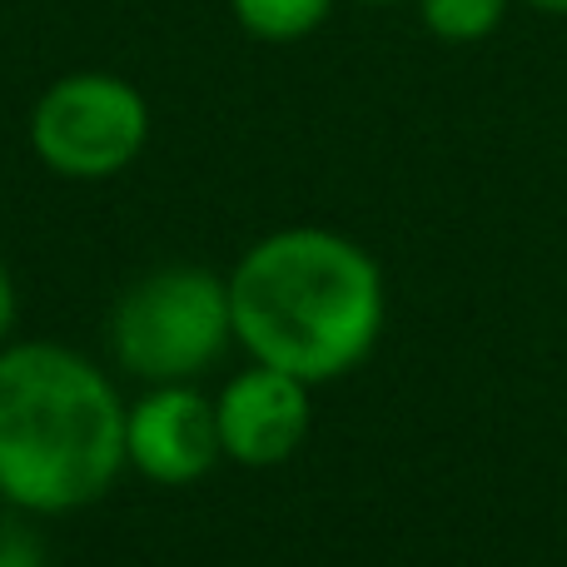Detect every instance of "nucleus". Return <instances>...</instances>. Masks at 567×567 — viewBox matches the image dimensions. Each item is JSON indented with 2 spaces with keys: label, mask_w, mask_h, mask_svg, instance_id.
<instances>
[{
  "label": "nucleus",
  "mask_w": 567,
  "mask_h": 567,
  "mask_svg": "<svg viewBox=\"0 0 567 567\" xmlns=\"http://www.w3.org/2000/svg\"><path fill=\"white\" fill-rule=\"evenodd\" d=\"M0 567H45L40 538L16 518H0Z\"/></svg>",
  "instance_id": "obj_9"
},
{
  "label": "nucleus",
  "mask_w": 567,
  "mask_h": 567,
  "mask_svg": "<svg viewBox=\"0 0 567 567\" xmlns=\"http://www.w3.org/2000/svg\"><path fill=\"white\" fill-rule=\"evenodd\" d=\"M150 140V105L105 70L65 75L30 110V150L65 179H110L135 165Z\"/></svg>",
  "instance_id": "obj_4"
},
{
  "label": "nucleus",
  "mask_w": 567,
  "mask_h": 567,
  "mask_svg": "<svg viewBox=\"0 0 567 567\" xmlns=\"http://www.w3.org/2000/svg\"><path fill=\"white\" fill-rule=\"evenodd\" d=\"M363 6H393V0H363Z\"/></svg>",
  "instance_id": "obj_12"
},
{
  "label": "nucleus",
  "mask_w": 567,
  "mask_h": 567,
  "mask_svg": "<svg viewBox=\"0 0 567 567\" xmlns=\"http://www.w3.org/2000/svg\"><path fill=\"white\" fill-rule=\"evenodd\" d=\"M10 329H16V279H10L6 259H0V349L10 343Z\"/></svg>",
  "instance_id": "obj_10"
},
{
  "label": "nucleus",
  "mask_w": 567,
  "mask_h": 567,
  "mask_svg": "<svg viewBox=\"0 0 567 567\" xmlns=\"http://www.w3.org/2000/svg\"><path fill=\"white\" fill-rule=\"evenodd\" d=\"M239 30L269 45H293L329 20L333 0H229Z\"/></svg>",
  "instance_id": "obj_7"
},
{
  "label": "nucleus",
  "mask_w": 567,
  "mask_h": 567,
  "mask_svg": "<svg viewBox=\"0 0 567 567\" xmlns=\"http://www.w3.org/2000/svg\"><path fill=\"white\" fill-rule=\"evenodd\" d=\"M125 463V399L80 349L20 339L0 349V498L65 518L110 493Z\"/></svg>",
  "instance_id": "obj_2"
},
{
  "label": "nucleus",
  "mask_w": 567,
  "mask_h": 567,
  "mask_svg": "<svg viewBox=\"0 0 567 567\" xmlns=\"http://www.w3.org/2000/svg\"><path fill=\"white\" fill-rule=\"evenodd\" d=\"M523 6L543 10V16H563V20H567V0H523Z\"/></svg>",
  "instance_id": "obj_11"
},
{
  "label": "nucleus",
  "mask_w": 567,
  "mask_h": 567,
  "mask_svg": "<svg viewBox=\"0 0 567 567\" xmlns=\"http://www.w3.org/2000/svg\"><path fill=\"white\" fill-rule=\"evenodd\" d=\"M235 343L303 383H333L373 353L383 333V269L349 235L289 225L229 269Z\"/></svg>",
  "instance_id": "obj_1"
},
{
  "label": "nucleus",
  "mask_w": 567,
  "mask_h": 567,
  "mask_svg": "<svg viewBox=\"0 0 567 567\" xmlns=\"http://www.w3.org/2000/svg\"><path fill=\"white\" fill-rule=\"evenodd\" d=\"M513 0H419V20L443 45H478L508 20Z\"/></svg>",
  "instance_id": "obj_8"
},
{
  "label": "nucleus",
  "mask_w": 567,
  "mask_h": 567,
  "mask_svg": "<svg viewBox=\"0 0 567 567\" xmlns=\"http://www.w3.org/2000/svg\"><path fill=\"white\" fill-rule=\"evenodd\" d=\"M225 458L215 399L195 383H150V393L125 409V463L159 488L199 483Z\"/></svg>",
  "instance_id": "obj_5"
},
{
  "label": "nucleus",
  "mask_w": 567,
  "mask_h": 567,
  "mask_svg": "<svg viewBox=\"0 0 567 567\" xmlns=\"http://www.w3.org/2000/svg\"><path fill=\"white\" fill-rule=\"evenodd\" d=\"M235 343L229 279L199 265H165L135 279L110 313L115 363L140 383H195Z\"/></svg>",
  "instance_id": "obj_3"
},
{
  "label": "nucleus",
  "mask_w": 567,
  "mask_h": 567,
  "mask_svg": "<svg viewBox=\"0 0 567 567\" xmlns=\"http://www.w3.org/2000/svg\"><path fill=\"white\" fill-rule=\"evenodd\" d=\"M215 419L225 458H235L239 468H279L313 429V383L249 359V369H239L215 393Z\"/></svg>",
  "instance_id": "obj_6"
}]
</instances>
